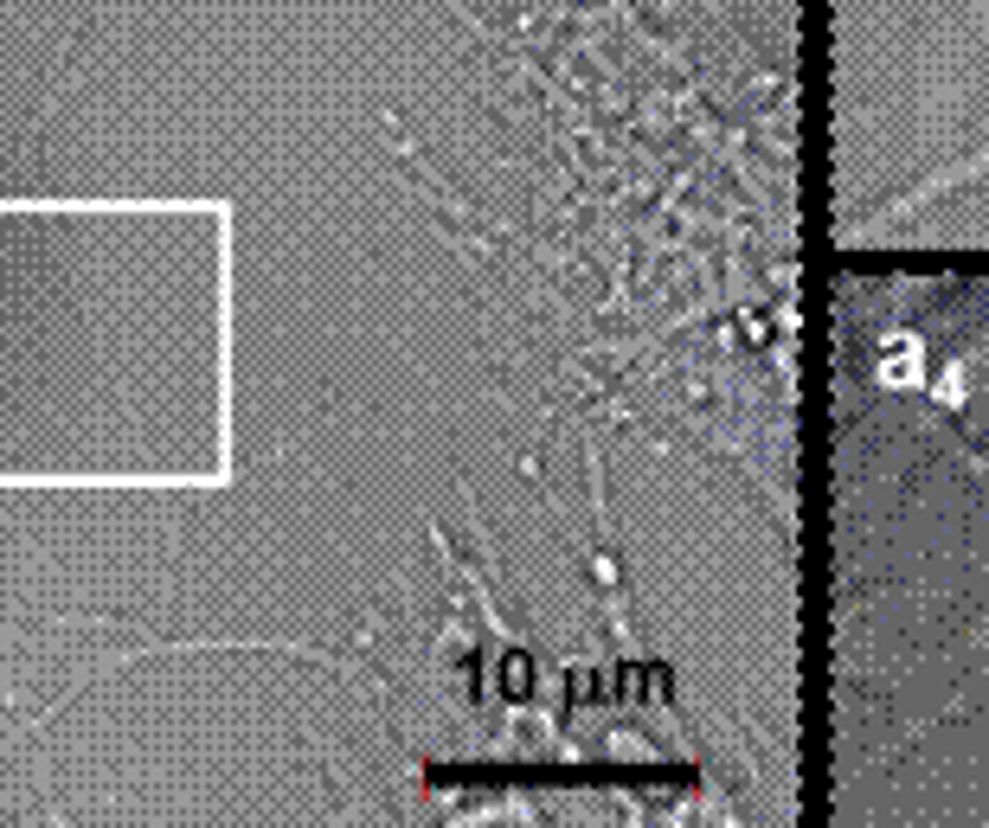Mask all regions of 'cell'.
<instances>
[{"label":"cell","mask_w":989,"mask_h":828,"mask_svg":"<svg viewBox=\"0 0 989 828\" xmlns=\"http://www.w3.org/2000/svg\"><path fill=\"white\" fill-rule=\"evenodd\" d=\"M912 360H919V341H893L887 347V379H900V386H906V379H919V366H912Z\"/></svg>","instance_id":"cell-1"}]
</instances>
